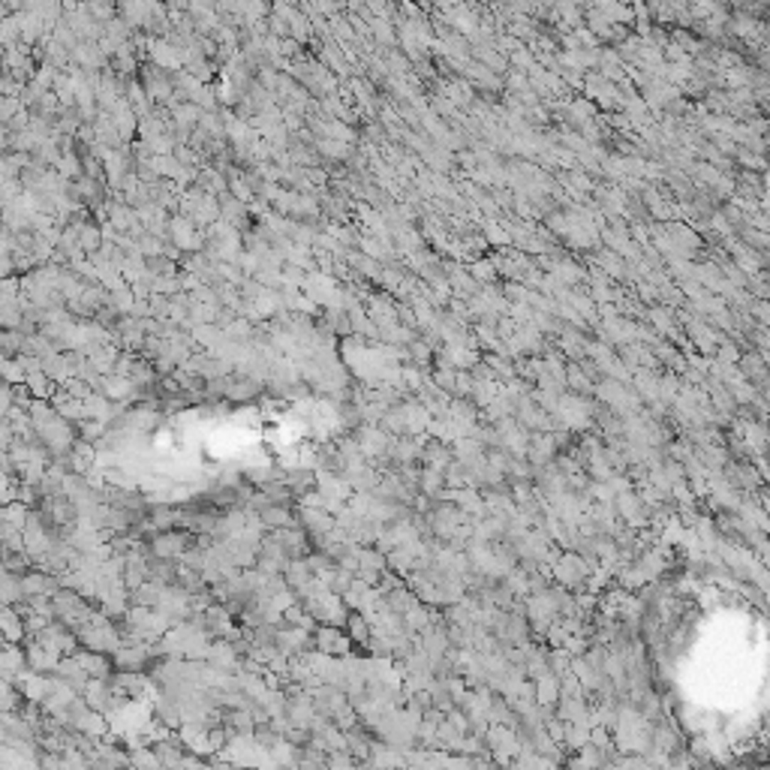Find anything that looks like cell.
<instances>
[{
    "label": "cell",
    "instance_id": "7a4b0ae2",
    "mask_svg": "<svg viewBox=\"0 0 770 770\" xmlns=\"http://www.w3.org/2000/svg\"><path fill=\"white\" fill-rule=\"evenodd\" d=\"M289 521H292V517H289V509L280 506V502H268V506H262V524L265 527L283 529V527H289Z\"/></svg>",
    "mask_w": 770,
    "mask_h": 770
},
{
    "label": "cell",
    "instance_id": "277c9868",
    "mask_svg": "<svg viewBox=\"0 0 770 770\" xmlns=\"http://www.w3.org/2000/svg\"><path fill=\"white\" fill-rule=\"evenodd\" d=\"M79 244H82L84 250H94V247L99 244V232L94 229V226H87V229L79 232Z\"/></svg>",
    "mask_w": 770,
    "mask_h": 770
},
{
    "label": "cell",
    "instance_id": "6da1fadb",
    "mask_svg": "<svg viewBox=\"0 0 770 770\" xmlns=\"http://www.w3.org/2000/svg\"><path fill=\"white\" fill-rule=\"evenodd\" d=\"M150 551L157 554V557H181V554L187 551V539L181 533H175V529H163V533L150 541Z\"/></svg>",
    "mask_w": 770,
    "mask_h": 770
},
{
    "label": "cell",
    "instance_id": "3957f363",
    "mask_svg": "<svg viewBox=\"0 0 770 770\" xmlns=\"http://www.w3.org/2000/svg\"><path fill=\"white\" fill-rule=\"evenodd\" d=\"M569 383H572V388L584 391V395H593V385H590V380H587V376L581 373L578 368H569Z\"/></svg>",
    "mask_w": 770,
    "mask_h": 770
},
{
    "label": "cell",
    "instance_id": "5b68a950",
    "mask_svg": "<svg viewBox=\"0 0 770 770\" xmlns=\"http://www.w3.org/2000/svg\"><path fill=\"white\" fill-rule=\"evenodd\" d=\"M349 626H352V638L356 641H368V623L361 617H349Z\"/></svg>",
    "mask_w": 770,
    "mask_h": 770
}]
</instances>
